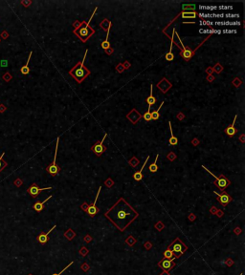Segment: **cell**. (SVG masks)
Wrapping results in <instances>:
<instances>
[{
    "instance_id": "6da1fadb",
    "label": "cell",
    "mask_w": 245,
    "mask_h": 275,
    "mask_svg": "<svg viewBox=\"0 0 245 275\" xmlns=\"http://www.w3.org/2000/svg\"><path fill=\"white\" fill-rule=\"evenodd\" d=\"M104 216L120 231H124L139 214L125 199L121 198L105 212Z\"/></svg>"
},
{
    "instance_id": "7a4b0ae2",
    "label": "cell",
    "mask_w": 245,
    "mask_h": 275,
    "mask_svg": "<svg viewBox=\"0 0 245 275\" xmlns=\"http://www.w3.org/2000/svg\"><path fill=\"white\" fill-rule=\"evenodd\" d=\"M87 52L88 51L86 50L85 54H84L83 59L81 60L80 63H78L77 65H75V66L69 71V74L71 75L72 77H73L78 83H81L84 78H86L90 75V71L88 70L85 66H84V61H85Z\"/></svg>"
},
{
    "instance_id": "3957f363",
    "label": "cell",
    "mask_w": 245,
    "mask_h": 275,
    "mask_svg": "<svg viewBox=\"0 0 245 275\" xmlns=\"http://www.w3.org/2000/svg\"><path fill=\"white\" fill-rule=\"evenodd\" d=\"M96 11H97V8H95V10H94L93 15H91L90 19L88 20V22H86V24H83H83H81V26L79 29H78V30L74 31L75 34H76L78 37H79L81 39V41H83V42L87 41V39L89 38L91 35L94 34V32H95V30H94V29H92V28H90L89 25H90L91 19L93 18V15H95Z\"/></svg>"
},
{
    "instance_id": "277c9868",
    "label": "cell",
    "mask_w": 245,
    "mask_h": 275,
    "mask_svg": "<svg viewBox=\"0 0 245 275\" xmlns=\"http://www.w3.org/2000/svg\"><path fill=\"white\" fill-rule=\"evenodd\" d=\"M168 248H169L174 253H176V256L177 257H179L181 254L184 253L185 250H187V247H186V245L180 241V239H178V238L175 239Z\"/></svg>"
},
{
    "instance_id": "5b68a950",
    "label": "cell",
    "mask_w": 245,
    "mask_h": 275,
    "mask_svg": "<svg viewBox=\"0 0 245 275\" xmlns=\"http://www.w3.org/2000/svg\"><path fill=\"white\" fill-rule=\"evenodd\" d=\"M58 142H60V138L57 139V144H56V150H55V158H54L53 162H52L50 165H48L46 168L47 172L52 176H57L60 170V166H58L57 163V153H58Z\"/></svg>"
},
{
    "instance_id": "8992f818",
    "label": "cell",
    "mask_w": 245,
    "mask_h": 275,
    "mask_svg": "<svg viewBox=\"0 0 245 275\" xmlns=\"http://www.w3.org/2000/svg\"><path fill=\"white\" fill-rule=\"evenodd\" d=\"M202 168H204V169L206 170V171H208V172L210 173V174H211L212 176L214 177V178L215 180H217V182H214V184H217V187H219L222 191L225 190V189H226V188L228 187V186L230 185V183H231V182H230L229 181H228V180H227L226 178H225V177H224L223 175H221L220 177H217V176H215L214 174H213V173H212V172L210 171V170H208V168H206L204 165L202 166Z\"/></svg>"
},
{
    "instance_id": "52a82bcc",
    "label": "cell",
    "mask_w": 245,
    "mask_h": 275,
    "mask_svg": "<svg viewBox=\"0 0 245 275\" xmlns=\"http://www.w3.org/2000/svg\"><path fill=\"white\" fill-rule=\"evenodd\" d=\"M101 189H102V186H100V187H99V191H98V193H97L96 199H95V201H94V202L92 205H88L87 204H83V205H81V208H83V210H85L87 212V214L89 215L90 217H94V216H95L98 212H99V209H98V207L96 206V202H97V199L99 198V195L101 193Z\"/></svg>"
},
{
    "instance_id": "ba28073f",
    "label": "cell",
    "mask_w": 245,
    "mask_h": 275,
    "mask_svg": "<svg viewBox=\"0 0 245 275\" xmlns=\"http://www.w3.org/2000/svg\"><path fill=\"white\" fill-rule=\"evenodd\" d=\"M174 35H176L177 37V38H178V40H179V42H180V44H181V46H183V47L181 48L180 47V49H181V51H180V55H181V57L184 58V59L186 60V61H189L191 59V58L194 57V52H195V49L194 51H192V50H191L190 48H187V47H185L184 45H183V42H182V40H181V38L179 37V35L176 32V31L174 30Z\"/></svg>"
},
{
    "instance_id": "9c48e42d",
    "label": "cell",
    "mask_w": 245,
    "mask_h": 275,
    "mask_svg": "<svg viewBox=\"0 0 245 275\" xmlns=\"http://www.w3.org/2000/svg\"><path fill=\"white\" fill-rule=\"evenodd\" d=\"M106 136H107V134H105V135L103 136V138L102 139V140H100V142H97L95 144L93 145V147H92L93 152L95 153L97 156H102L103 153L106 150V147L103 145V142H104V140H105Z\"/></svg>"
},
{
    "instance_id": "30bf717a",
    "label": "cell",
    "mask_w": 245,
    "mask_h": 275,
    "mask_svg": "<svg viewBox=\"0 0 245 275\" xmlns=\"http://www.w3.org/2000/svg\"><path fill=\"white\" fill-rule=\"evenodd\" d=\"M214 193L217 196L218 202H219L223 206H226L230 202H232V197L229 194H228L227 192L223 191L222 193H218L217 191H214Z\"/></svg>"
},
{
    "instance_id": "8fae6325",
    "label": "cell",
    "mask_w": 245,
    "mask_h": 275,
    "mask_svg": "<svg viewBox=\"0 0 245 275\" xmlns=\"http://www.w3.org/2000/svg\"><path fill=\"white\" fill-rule=\"evenodd\" d=\"M52 187H44V188H40V187H38L37 186V183H34V184H32L30 187L28 188V193L30 194L32 197H34V198H35L37 196L40 194V193L41 192V191H44V190H49V189H51Z\"/></svg>"
},
{
    "instance_id": "7c38bea8",
    "label": "cell",
    "mask_w": 245,
    "mask_h": 275,
    "mask_svg": "<svg viewBox=\"0 0 245 275\" xmlns=\"http://www.w3.org/2000/svg\"><path fill=\"white\" fill-rule=\"evenodd\" d=\"M55 228H56V225H54V227H52L51 229H49V231H47V232H42V233H40V234L37 236V241L40 242V244H42V245L46 244L47 242H48V240H49V234H50L51 232L53 231V229H55Z\"/></svg>"
},
{
    "instance_id": "4fadbf2b",
    "label": "cell",
    "mask_w": 245,
    "mask_h": 275,
    "mask_svg": "<svg viewBox=\"0 0 245 275\" xmlns=\"http://www.w3.org/2000/svg\"><path fill=\"white\" fill-rule=\"evenodd\" d=\"M237 117V116L236 115V116H235V119H234V120H233V122H232V124H231V125L228 126L226 129H225V133H226L227 135H228V136H230V137L235 136V135H236V133H237V129H236V127H235V124H236Z\"/></svg>"
},
{
    "instance_id": "5bb4252c",
    "label": "cell",
    "mask_w": 245,
    "mask_h": 275,
    "mask_svg": "<svg viewBox=\"0 0 245 275\" xmlns=\"http://www.w3.org/2000/svg\"><path fill=\"white\" fill-rule=\"evenodd\" d=\"M149 160V156L146 157V160L145 163H144V164H143L142 168H140L139 171H137V172H135V173H134V174H133V179H134L135 181L139 182V181H141V180L143 179V170H144V168H145V166H146V162H148V160Z\"/></svg>"
},
{
    "instance_id": "9a60e30c",
    "label": "cell",
    "mask_w": 245,
    "mask_h": 275,
    "mask_svg": "<svg viewBox=\"0 0 245 275\" xmlns=\"http://www.w3.org/2000/svg\"><path fill=\"white\" fill-rule=\"evenodd\" d=\"M52 198V195L51 196H49V197L47 198V199H45L43 202H37L34 205V206H33V208L35 209V211H37V212H40V211H42V209H43V207H44V205H45V202H46L47 201H49Z\"/></svg>"
},
{
    "instance_id": "2e32d148",
    "label": "cell",
    "mask_w": 245,
    "mask_h": 275,
    "mask_svg": "<svg viewBox=\"0 0 245 275\" xmlns=\"http://www.w3.org/2000/svg\"><path fill=\"white\" fill-rule=\"evenodd\" d=\"M174 259L175 258H172V259H164L161 263L162 267L164 268V269H171V268L174 266Z\"/></svg>"
},
{
    "instance_id": "e0dca14e",
    "label": "cell",
    "mask_w": 245,
    "mask_h": 275,
    "mask_svg": "<svg viewBox=\"0 0 245 275\" xmlns=\"http://www.w3.org/2000/svg\"><path fill=\"white\" fill-rule=\"evenodd\" d=\"M174 29L172 30V37H171V47H169V52L168 54L166 55V60L168 61H172L174 58V55L172 54V44H174Z\"/></svg>"
},
{
    "instance_id": "ac0fdd59",
    "label": "cell",
    "mask_w": 245,
    "mask_h": 275,
    "mask_svg": "<svg viewBox=\"0 0 245 275\" xmlns=\"http://www.w3.org/2000/svg\"><path fill=\"white\" fill-rule=\"evenodd\" d=\"M110 28H111V22H108V32H107V35H106V38L105 40H103L102 42V48L103 50H108L110 48V42H109V31H110Z\"/></svg>"
},
{
    "instance_id": "d6986e66",
    "label": "cell",
    "mask_w": 245,
    "mask_h": 275,
    "mask_svg": "<svg viewBox=\"0 0 245 275\" xmlns=\"http://www.w3.org/2000/svg\"><path fill=\"white\" fill-rule=\"evenodd\" d=\"M146 102H148L149 106H152L153 104L156 102L155 97L153 96V84L150 85V94H149V96L146 97Z\"/></svg>"
},
{
    "instance_id": "ffe728a7",
    "label": "cell",
    "mask_w": 245,
    "mask_h": 275,
    "mask_svg": "<svg viewBox=\"0 0 245 275\" xmlns=\"http://www.w3.org/2000/svg\"><path fill=\"white\" fill-rule=\"evenodd\" d=\"M32 52L30 53V55H29V57H28V60H27V62H26V64L24 65V66H22L21 67V69H20V72H21V74L22 75H28L29 73H30V69H29V62H30V59H31V57H32Z\"/></svg>"
},
{
    "instance_id": "44dd1931",
    "label": "cell",
    "mask_w": 245,
    "mask_h": 275,
    "mask_svg": "<svg viewBox=\"0 0 245 275\" xmlns=\"http://www.w3.org/2000/svg\"><path fill=\"white\" fill-rule=\"evenodd\" d=\"M169 131H171V138H169V144L171 145H176L178 143V140L177 138H175L174 135V132H172V128H171V122H169Z\"/></svg>"
},
{
    "instance_id": "7402d4cb",
    "label": "cell",
    "mask_w": 245,
    "mask_h": 275,
    "mask_svg": "<svg viewBox=\"0 0 245 275\" xmlns=\"http://www.w3.org/2000/svg\"><path fill=\"white\" fill-rule=\"evenodd\" d=\"M197 14L195 12H183L181 16L183 18H195Z\"/></svg>"
},
{
    "instance_id": "603a6c76",
    "label": "cell",
    "mask_w": 245,
    "mask_h": 275,
    "mask_svg": "<svg viewBox=\"0 0 245 275\" xmlns=\"http://www.w3.org/2000/svg\"><path fill=\"white\" fill-rule=\"evenodd\" d=\"M158 157H159V155L157 154L156 155V159H155V160H154V162H152L151 164L149 165V171L150 172H152V173H155V172H157V170H158V165H157V160H158Z\"/></svg>"
},
{
    "instance_id": "cb8c5ba5",
    "label": "cell",
    "mask_w": 245,
    "mask_h": 275,
    "mask_svg": "<svg viewBox=\"0 0 245 275\" xmlns=\"http://www.w3.org/2000/svg\"><path fill=\"white\" fill-rule=\"evenodd\" d=\"M172 258H178L177 256H174V253L169 248H167L164 252V259H172Z\"/></svg>"
},
{
    "instance_id": "d4e9b609",
    "label": "cell",
    "mask_w": 245,
    "mask_h": 275,
    "mask_svg": "<svg viewBox=\"0 0 245 275\" xmlns=\"http://www.w3.org/2000/svg\"><path fill=\"white\" fill-rule=\"evenodd\" d=\"M164 105V101H162V103L160 104V106L158 107V109L157 110H155V111H153V112H151V120H158L159 119V111H160V109L162 108V106Z\"/></svg>"
},
{
    "instance_id": "484cf974",
    "label": "cell",
    "mask_w": 245,
    "mask_h": 275,
    "mask_svg": "<svg viewBox=\"0 0 245 275\" xmlns=\"http://www.w3.org/2000/svg\"><path fill=\"white\" fill-rule=\"evenodd\" d=\"M150 108H151V106H149L148 111H146V112L143 115L144 120H146V122H149V120H151V112H150Z\"/></svg>"
},
{
    "instance_id": "4316f807",
    "label": "cell",
    "mask_w": 245,
    "mask_h": 275,
    "mask_svg": "<svg viewBox=\"0 0 245 275\" xmlns=\"http://www.w3.org/2000/svg\"><path fill=\"white\" fill-rule=\"evenodd\" d=\"M4 156H5V153H2V155L0 156V172H1L2 170L8 165V163L6 162L4 160H3V157H4Z\"/></svg>"
},
{
    "instance_id": "83f0119b",
    "label": "cell",
    "mask_w": 245,
    "mask_h": 275,
    "mask_svg": "<svg viewBox=\"0 0 245 275\" xmlns=\"http://www.w3.org/2000/svg\"><path fill=\"white\" fill-rule=\"evenodd\" d=\"M183 10H191V12H194L195 10V5L194 4H183L182 5Z\"/></svg>"
},
{
    "instance_id": "f1b7e54d",
    "label": "cell",
    "mask_w": 245,
    "mask_h": 275,
    "mask_svg": "<svg viewBox=\"0 0 245 275\" xmlns=\"http://www.w3.org/2000/svg\"><path fill=\"white\" fill-rule=\"evenodd\" d=\"M199 8L201 10H212L213 11V10H215L217 7H215V6H200Z\"/></svg>"
},
{
    "instance_id": "f546056e",
    "label": "cell",
    "mask_w": 245,
    "mask_h": 275,
    "mask_svg": "<svg viewBox=\"0 0 245 275\" xmlns=\"http://www.w3.org/2000/svg\"><path fill=\"white\" fill-rule=\"evenodd\" d=\"M73 263H74V262H71V263H70L69 265H68V266H67L66 267H64V268H63V269H62V270H61V271H60V272H58V273H57V274H56V273H55V274H53V275H61V274H62V273L64 272V271H65V270H66V269H67V268H68V267H70L72 266V265H73Z\"/></svg>"
},
{
    "instance_id": "4dcf8cb0",
    "label": "cell",
    "mask_w": 245,
    "mask_h": 275,
    "mask_svg": "<svg viewBox=\"0 0 245 275\" xmlns=\"http://www.w3.org/2000/svg\"><path fill=\"white\" fill-rule=\"evenodd\" d=\"M219 9H221V10H223V9H225V10H228V9H232V6H221V7H219Z\"/></svg>"
},
{
    "instance_id": "1f68e13d",
    "label": "cell",
    "mask_w": 245,
    "mask_h": 275,
    "mask_svg": "<svg viewBox=\"0 0 245 275\" xmlns=\"http://www.w3.org/2000/svg\"><path fill=\"white\" fill-rule=\"evenodd\" d=\"M200 24H207V22H201ZM209 25H212V22H208Z\"/></svg>"
}]
</instances>
